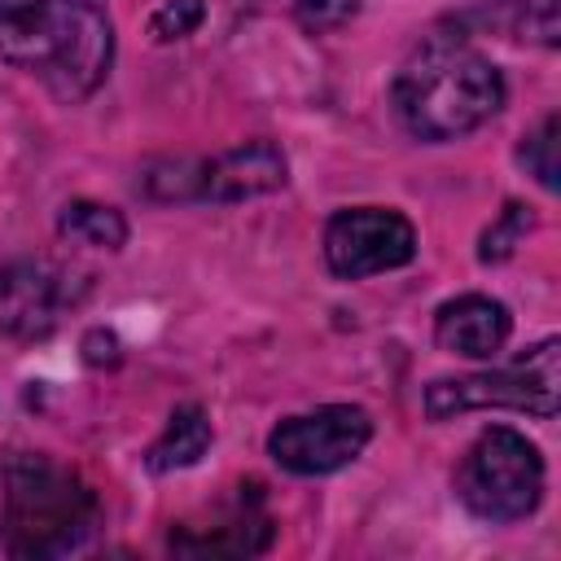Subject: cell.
Segmentation results:
<instances>
[{
    "mask_svg": "<svg viewBox=\"0 0 561 561\" xmlns=\"http://www.w3.org/2000/svg\"><path fill=\"white\" fill-rule=\"evenodd\" d=\"M508 333H513L508 307L500 298H486V294H460V298L443 302L434 316V342L451 355H465V359L500 355Z\"/></svg>",
    "mask_w": 561,
    "mask_h": 561,
    "instance_id": "10",
    "label": "cell"
},
{
    "mask_svg": "<svg viewBox=\"0 0 561 561\" xmlns=\"http://www.w3.org/2000/svg\"><path fill=\"white\" fill-rule=\"evenodd\" d=\"M202 0H167L158 13H153V35L158 39H180L188 35L197 22H202Z\"/></svg>",
    "mask_w": 561,
    "mask_h": 561,
    "instance_id": "17",
    "label": "cell"
},
{
    "mask_svg": "<svg viewBox=\"0 0 561 561\" xmlns=\"http://www.w3.org/2000/svg\"><path fill=\"white\" fill-rule=\"evenodd\" d=\"M486 18L500 31L535 39L543 48H552L561 35V0H486Z\"/></svg>",
    "mask_w": 561,
    "mask_h": 561,
    "instance_id": "13",
    "label": "cell"
},
{
    "mask_svg": "<svg viewBox=\"0 0 561 561\" xmlns=\"http://www.w3.org/2000/svg\"><path fill=\"white\" fill-rule=\"evenodd\" d=\"M57 232L92 250H118L127 241V219L101 202H66L57 215Z\"/></svg>",
    "mask_w": 561,
    "mask_h": 561,
    "instance_id": "14",
    "label": "cell"
},
{
    "mask_svg": "<svg viewBox=\"0 0 561 561\" xmlns=\"http://www.w3.org/2000/svg\"><path fill=\"white\" fill-rule=\"evenodd\" d=\"M0 61L75 105L114 66V22L101 0H0Z\"/></svg>",
    "mask_w": 561,
    "mask_h": 561,
    "instance_id": "1",
    "label": "cell"
},
{
    "mask_svg": "<svg viewBox=\"0 0 561 561\" xmlns=\"http://www.w3.org/2000/svg\"><path fill=\"white\" fill-rule=\"evenodd\" d=\"M355 13V0H298V22L311 26V31H324V26H337Z\"/></svg>",
    "mask_w": 561,
    "mask_h": 561,
    "instance_id": "18",
    "label": "cell"
},
{
    "mask_svg": "<svg viewBox=\"0 0 561 561\" xmlns=\"http://www.w3.org/2000/svg\"><path fill=\"white\" fill-rule=\"evenodd\" d=\"M210 438H215L210 416H206L197 403H184V408H175V412H171L167 430H162V434H158V443L145 451V465H149L153 473L188 469V465H197V460L206 456Z\"/></svg>",
    "mask_w": 561,
    "mask_h": 561,
    "instance_id": "12",
    "label": "cell"
},
{
    "mask_svg": "<svg viewBox=\"0 0 561 561\" xmlns=\"http://www.w3.org/2000/svg\"><path fill=\"white\" fill-rule=\"evenodd\" d=\"M456 495L473 517L495 522V526L530 517L543 500L539 447L508 425L482 430L456 469Z\"/></svg>",
    "mask_w": 561,
    "mask_h": 561,
    "instance_id": "4",
    "label": "cell"
},
{
    "mask_svg": "<svg viewBox=\"0 0 561 561\" xmlns=\"http://www.w3.org/2000/svg\"><path fill=\"white\" fill-rule=\"evenodd\" d=\"M530 224H535V215H530V206H522V202H508L504 210H500V219L482 232V245H478V259L482 263H504L517 245H522V237L530 232Z\"/></svg>",
    "mask_w": 561,
    "mask_h": 561,
    "instance_id": "15",
    "label": "cell"
},
{
    "mask_svg": "<svg viewBox=\"0 0 561 561\" xmlns=\"http://www.w3.org/2000/svg\"><path fill=\"white\" fill-rule=\"evenodd\" d=\"M188 175H175L171 162V188L162 197H197V202H245L276 193L285 184V153L272 140H245L237 149H224L206 162H184Z\"/></svg>",
    "mask_w": 561,
    "mask_h": 561,
    "instance_id": "8",
    "label": "cell"
},
{
    "mask_svg": "<svg viewBox=\"0 0 561 561\" xmlns=\"http://www.w3.org/2000/svg\"><path fill=\"white\" fill-rule=\"evenodd\" d=\"M517 162H522L543 188H557V114H548L530 136H522Z\"/></svg>",
    "mask_w": 561,
    "mask_h": 561,
    "instance_id": "16",
    "label": "cell"
},
{
    "mask_svg": "<svg viewBox=\"0 0 561 561\" xmlns=\"http://www.w3.org/2000/svg\"><path fill=\"white\" fill-rule=\"evenodd\" d=\"M0 535L9 557L75 552L101 522L92 486L44 451H9L0 465Z\"/></svg>",
    "mask_w": 561,
    "mask_h": 561,
    "instance_id": "3",
    "label": "cell"
},
{
    "mask_svg": "<svg viewBox=\"0 0 561 561\" xmlns=\"http://www.w3.org/2000/svg\"><path fill=\"white\" fill-rule=\"evenodd\" d=\"M504 75L456 35H430L394 75V118L430 145L460 140L504 110Z\"/></svg>",
    "mask_w": 561,
    "mask_h": 561,
    "instance_id": "2",
    "label": "cell"
},
{
    "mask_svg": "<svg viewBox=\"0 0 561 561\" xmlns=\"http://www.w3.org/2000/svg\"><path fill=\"white\" fill-rule=\"evenodd\" d=\"M557 337H543L539 346L522 351L513 364L469 373V377H443L425 386V416L430 421H451L473 408H513L530 416H557Z\"/></svg>",
    "mask_w": 561,
    "mask_h": 561,
    "instance_id": "5",
    "label": "cell"
},
{
    "mask_svg": "<svg viewBox=\"0 0 561 561\" xmlns=\"http://www.w3.org/2000/svg\"><path fill=\"white\" fill-rule=\"evenodd\" d=\"M272 543V517L263 513L259 504V486H241V504L237 513L224 522V526H210V530H197V526H184V530H171V552H188V557H219V552H232V557H250V552H263Z\"/></svg>",
    "mask_w": 561,
    "mask_h": 561,
    "instance_id": "11",
    "label": "cell"
},
{
    "mask_svg": "<svg viewBox=\"0 0 561 561\" xmlns=\"http://www.w3.org/2000/svg\"><path fill=\"white\" fill-rule=\"evenodd\" d=\"M373 438V416L355 403H324L302 416H285L267 434V456L298 478H324L346 469Z\"/></svg>",
    "mask_w": 561,
    "mask_h": 561,
    "instance_id": "6",
    "label": "cell"
},
{
    "mask_svg": "<svg viewBox=\"0 0 561 561\" xmlns=\"http://www.w3.org/2000/svg\"><path fill=\"white\" fill-rule=\"evenodd\" d=\"M416 228L390 206H351L337 210L324 228V263L337 280H364L390 267L412 263Z\"/></svg>",
    "mask_w": 561,
    "mask_h": 561,
    "instance_id": "7",
    "label": "cell"
},
{
    "mask_svg": "<svg viewBox=\"0 0 561 561\" xmlns=\"http://www.w3.org/2000/svg\"><path fill=\"white\" fill-rule=\"evenodd\" d=\"M61 280L48 263L4 259L0 263V333L13 342H44L61 316Z\"/></svg>",
    "mask_w": 561,
    "mask_h": 561,
    "instance_id": "9",
    "label": "cell"
}]
</instances>
